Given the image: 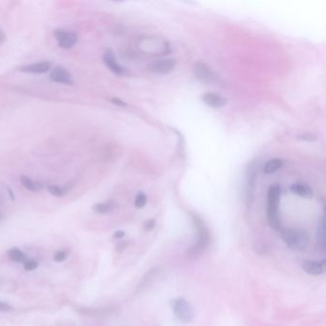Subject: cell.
Returning a JSON list of instances; mask_svg holds the SVG:
<instances>
[{
	"label": "cell",
	"instance_id": "6da1fadb",
	"mask_svg": "<svg viewBox=\"0 0 326 326\" xmlns=\"http://www.w3.org/2000/svg\"><path fill=\"white\" fill-rule=\"evenodd\" d=\"M280 188L277 185L272 186L268 191L267 201V218L270 226L276 230L281 229V222L279 218V202H280Z\"/></svg>",
	"mask_w": 326,
	"mask_h": 326
},
{
	"label": "cell",
	"instance_id": "7a4b0ae2",
	"mask_svg": "<svg viewBox=\"0 0 326 326\" xmlns=\"http://www.w3.org/2000/svg\"><path fill=\"white\" fill-rule=\"evenodd\" d=\"M280 234L286 245L293 251H303L309 244L308 234L298 228H281Z\"/></svg>",
	"mask_w": 326,
	"mask_h": 326
},
{
	"label": "cell",
	"instance_id": "3957f363",
	"mask_svg": "<svg viewBox=\"0 0 326 326\" xmlns=\"http://www.w3.org/2000/svg\"><path fill=\"white\" fill-rule=\"evenodd\" d=\"M192 216H193V220H194V223H195V226L197 230L198 239H197L196 244L190 250L189 255L191 257H197L200 254H202L210 245L211 235H210L209 229L203 223L201 218L196 214H193Z\"/></svg>",
	"mask_w": 326,
	"mask_h": 326
},
{
	"label": "cell",
	"instance_id": "277c9868",
	"mask_svg": "<svg viewBox=\"0 0 326 326\" xmlns=\"http://www.w3.org/2000/svg\"><path fill=\"white\" fill-rule=\"evenodd\" d=\"M173 312L177 320L184 324L191 323L195 318V311L193 306L184 297H179L174 300Z\"/></svg>",
	"mask_w": 326,
	"mask_h": 326
},
{
	"label": "cell",
	"instance_id": "5b68a950",
	"mask_svg": "<svg viewBox=\"0 0 326 326\" xmlns=\"http://www.w3.org/2000/svg\"><path fill=\"white\" fill-rule=\"evenodd\" d=\"M194 74L196 79L205 83L219 85L221 82L219 77L212 72L209 66L202 62H197L194 65Z\"/></svg>",
	"mask_w": 326,
	"mask_h": 326
},
{
	"label": "cell",
	"instance_id": "8992f818",
	"mask_svg": "<svg viewBox=\"0 0 326 326\" xmlns=\"http://www.w3.org/2000/svg\"><path fill=\"white\" fill-rule=\"evenodd\" d=\"M54 35L58 41L59 46L64 49L72 48L78 41V36L76 33L65 30H56L54 32Z\"/></svg>",
	"mask_w": 326,
	"mask_h": 326
},
{
	"label": "cell",
	"instance_id": "52a82bcc",
	"mask_svg": "<svg viewBox=\"0 0 326 326\" xmlns=\"http://www.w3.org/2000/svg\"><path fill=\"white\" fill-rule=\"evenodd\" d=\"M176 66V62L171 59H164V60H159L153 62L151 65H149L148 68L151 72L156 74L165 75L170 73L174 70Z\"/></svg>",
	"mask_w": 326,
	"mask_h": 326
},
{
	"label": "cell",
	"instance_id": "ba28073f",
	"mask_svg": "<svg viewBox=\"0 0 326 326\" xmlns=\"http://www.w3.org/2000/svg\"><path fill=\"white\" fill-rule=\"evenodd\" d=\"M103 63L106 65V67L113 72L116 75H125L126 74V69L122 65H120L117 62V59L115 57L114 52L111 49H106L103 53Z\"/></svg>",
	"mask_w": 326,
	"mask_h": 326
},
{
	"label": "cell",
	"instance_id": "9c48e42d",
	"mask_svg": "<svg viewBox=\"0 0 326 326\" xmlns=\"http://www.w3.org/2000/svg\"><path fill=\"white\" fill-rule=\"evenodd\" d=\"M301 268L311 276H321L326 273V261L325 260L303 261Z\"/></svg>",
	"mask_w": 326,
	"mask_h": 326
},
{
	"label": "cell",
	"instance_id": "30bf717a",
	"mask_svg": "<svg viewBox=\"0 0 326 326\" xmlns=\"http://www.w3.org/2000/svg\"><path fill=\"white\" fill-rule=\"evenodd\" d=\"M50 80L53 82L62 83V84H73V78L71 74L66 70L65 68L58 66L55 67L51 74H50Z\"/></svg>",
	"mask_w": 326,
	"mask_h": 326
},
{
	"label": "cell",
	"instance_id": "8fae6325",
	"mask_svg": "<svg viewBox=\"0 0 326 326\" xmlns=\"http://www.w3.org/2000/svg\"><path fill=\"white\" fill-rule=\"evenodd\" d=\"M51 69V64L48 62L35 63L32 65L23 66L20 68V71L29 73V74H44L47 73Z\"/></svg>",
	"mask_w": 326,
	"mask_h": 326
},
{
	"label": "cell",
	"instance_id": "7c38bea8",
	"mask_svg": "<svg viewBox=\"0 0 326 326\" xmlns=\"http://www.w3.org/2000/svg\"><path fill=\"white\" fill-rule=\"evenodd\" d=\"M201 98L206 104H208L209 106H212V107H215V108L221 107V106L225 105L227 102L226 98H223L217 94H214V93L204 94V95H202Z\"/></svg>",
	"mask_w": 326,
	"mask_h": 326
},
{
	"label": "cell",
	"instance_id": "4fadbf2b",
	"mask_svg": "<svg viewBox=\"0 0 326 326\" xmlns=\"http://www.w3.org/2000/svg\"><path fill=\"white\" fill-rule=\"evenodd\" d=\"M317 243L322 250L326 249V221L323 216L318 224L317 228Z\"/></svg>",
	"mask_w": 326,
	"mask_h": 326
},
{
	"label": "cell",
	"instance_id": "5bb4252c",
	"mask_svg": "<svg viewBox=\"0 0 326 326\" xmlns=\"http://www.w3.org/2000/svg\"><path fill=\"white\" fill-rule=\"evenodd\" d=\"M291 192L293 193V195L301 196V197H309L312 196L311 189L306 184H302V183L293 184V186L291 187Z\"/></svg>",
	"mask_w": 326,
	"mask_h": 326
},
{
	"label": "cell",
	"instance_id": "9a60e30c",
	"mask_svg": "<svg viewBox=\"0 0 326 326\" xmlns=\"http://www.w3.org/2000/svg\"><path fill=\"white\" fill-rule=\"evenodd\" d=\"M21 185L30 192H38L42 189V184L35 182L27 176H20Z\"/></svg>",
	"mask_w": 326,
	"mask_h": 326
},
{
	"label": "cell",
	"instance_id": "2e32d148",
	"mask_svg": "<svg viewBox=\"0 0 326 326\" xmlns=\"http://www.w3.org/2000/svg\"><path fill=\"white\" fill-rule=\"evenodd\" d=\"M283 165V161L281 159H272L265 163L263 167V171L266 174H271L280 169Z\"/></svg>",
	"mask_w": 326,
	"mask_h": 326
},
{
	"label": "cell",
	"instance_id": "e0dca14e",
	"mask_svg": "<svg viewBox=\"0 0 326 326\" xmlns=\"http://www.w3.org/2000/svg\"><path fill=\"white\" fill-rule=\"evenodd\" d=\"M116 208V204L113 201H108V202H103V203H98L93 207V211L98 212V213H108L111 212Z\"/></svg>",
	"mask_w": 326,
	"mask_h": 326
},
{
	"label": "cell",
	"instance_id": "ac0fdd59",
	"mask_svg": "<svg viewBox=\"0 0 326 326\" xmlns=\"http://www.w3.org/2000/svg\"><path fill=\"white\" fill-rule=\"evenodd\" d=\"M8 257L11 261H15V262H26L27 257L26 255L21 252L19 249L17 248H13L8 252Z\"/></svg>",
	"mask_w": 326,
	"mask_h": 326
},
{
	"label": "cell",
	"instance_id": "d6986e66",
	"mask_svg": "<svg viewBox=\"0 0 326 326\" xmlns=\"http://www.w3.org/2000/svg\"><path fill=\"white\" fill-rule=\"evenodd\" d=\"M48 191H49V193L52 196L62 197V196H65L66 194L69 192V188H68V186L61 188L59 186L50 185V186H48Z\"/></svg>",
	"mask_w": 326,
	"mask_h": 326
},
{
	"label": "cell",
	"instance_id": "ffe728a7",
	"mask_svg": "<svg viewBox=\"0 0 326 326\" xmlns=\"http://www.w3.org/2000/svg\"><path fill=\"white\" fill-rule=\"evenodd\" d=\"M158 275H159V269H158V268H155V269H153V270L148 271L147 274H146L145 277L142 279V282H141V284L139 285V288L141 289V288H144L145 286L148 285V283H149V279L152 280V279H154L155 277H157Z\"/></svg>",
	"mask_w": 326,
	"mask_h": 326
},
{
	"label": "cell",
	"instance_id": "44dd1931",
	"mask_svg": "<svg viewBox=\"0 0 326 326\" xmlns=\"http://www.w3.org/2000/svg\"><path fill=\"white\" fill-rule=\"evenodd\" d=\"M147 202V197L144 193H139L137 196H136V198H135V202H134V205L137 209H142L146 206Z\"/></svg>",
	"mask_w": 326,
	"mask_h": 326
},
{
	"label": "cell",
	"instance_id": "7402d4cb",
	"mask_svg": "<svg viewBox=\"0 0 326 326\" xmlns=\"http://www.w3.org/2000/svg\"><path fill=\"white\" fill-rule=\"evenodd\" d=\"M37 266H38V264L36 261H28L24 262V269L26 271H33L37 268Z\"/></svg>",
	"mask_w": 326,
	"mask_h": 326
},
{
	"label": "cell",
	"instance_id": "603a6c76",
	"mask_svg": "<svg viewBox=\"0 0 326 326\" xmlns=\"http://www.w3.org/2000/svg\"><path fill=\"white\" fill-rule=\"evenodd\" d=\"M66 258H67V256H66L65 253L63 251L57 252L54 256V260L57 262H63V261H65Z\"/></svg>",
	"mask_w": 326,
	"mask_h": 326
},
{
	"label": "cell",
	"instance_id": "cb8c5ba5",
	"mask_svg": "<svg viewBox=\"0 0 326 326\" xmlns=\"http://www.w3.org/2000/svg\"><path fill=\"white\" fill-rule=\"evenodd\" d=\"M113 104L117 105V106H127V102H125L123 99L119 98H111L109 99Z\"/></svg>",
	"mask_w": 326,
	"mask_h": 326
},
{
	"label": "cell",
	"instance_id": "d4e9b609",
	"mask_svg": "<svg viewBox=\"0 0 326 326\" xmlns=\"http://www.w3.org/2000/svg\"><path fill=\"white\" fill-rule=\"evenodd\" d=\"M155 225H156L155 220H154V219H150V220H148V221L146 222V224H145V229H146L147 231H150V230H152L153 228H155Z\"/></svg>",
	"mask_w": 326,
	"mask_h": 326
},
{
	"label": "cell",
	"instance_id": "484cf974",
	"mask_svg": "<svg viewBox=\"0 0 326 326\" xmlns=\"http://www.w3.org/2000/svg\"><path fill=\"white\" fill-rule=\"evenodd\" d=\"M14 309L10 304L0 301V311L1 312H11L12 310Z\"/></svg>",
	"mask_w": 326,
	"mask_h": 326
},
{
	"label": "cell",
	"instance_id": "4316f807",
	"mask_svg": "<svg viewBox=\"0 0 326 326\" xmlns=\"http://www.w3.org/2000/svg\"><path fill=\"white\" fill-rule=\"evenodd\" d=\"M125 234H126V233H125L124 230H117L114 233V238H117V239L122 238V237L125 236Z\"/></svg>",
	"mask_w": 326,
	"mask_h": 326
},
{
	"label": "cell",
	"instance_id": "83f0119b",
	"mask_svg": "<svg viewBox=\"0 0 326 326\" xmlns=\"http://www.w3.org/2000/svg\"><path fill=\"white\" fill-rule=\"evenodd\" d=\"M5 38H6L5 33L2 31V29L0 28V44H2L5 41Z\"/></svg>",
	"mask_w": 326,
	"mask_h": 326
},
{
	"label": "cell",
	"instance_id": "f1b7e54d",
	"mask_svg": "<svg viewBox=\"0 0 326 326\" xmlns=\"http://www.w3.org/2000/svg\"><path fill=\"white\" fill-rule=\"evenodd\" d=\"M126 246H127V242L126 241H122L121 242V244L118 245V249H125L126 248Z\"/></svg>",
	"mask_w": 326,
	"mask_h": 326
}]
</instances>
